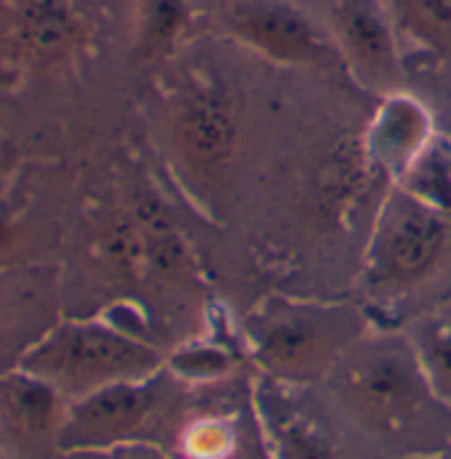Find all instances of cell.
Here are the masks:
<instances>
[{"instance_id":"1","label":"cell","mask_w":451,"mask_h":459,"mask_svg":"<svg viewBox=\"0 0 451 459\" xmlns=\"http://www.w3.org/2000/svg\"><path fill=\"white\" fill-rule=\"evenodd\" d=\"M19 369L46 380L72 403L117 383L152 377L162 369V353L115 322L66 319L22 356Z\"/></svg>"},{"instance_id":"2","label":"cell","mask_w":451,"mask_h":459,"mask_svg":"<svg viewBox=\"0 0 451 459\" xmlns=\"http://www.w3.org/2000/svg\"><path fill=\"white\" fill-rule=\"evenodd\" d=\"M250 345L276 383H308L361 340L364 316L340 303L271 300L250 319Z\"/></svg>"},{"instance_id":"3","label":"cell","mask_w":451,"mask_h":459,"mask_svg":"<svg viewBox=\"0 0 451 459\" xmlns=\"http://www.w3.org/2000/svg\"><path fill=\"white\" fill-rule=\"evenodd\" d=\"M451 218L393 184L364 258V284L377 303L425 290L449 263Z\"/></svg>"},{"instance_id":"4","label":"cell","mask_w":451,"mask_h":459,"mask_svg":"<svg viewBox=\"0 0 451 459\" xmlns=\"http://www.w3.org/2000/svg\"><path fill=\"white\" fill-rule=\"evenodd\" d=\"M334 375L343 401L380 430L403 428L430 401H438L414 342L403 337L359 340L337 361Z\"/></svg>"},{"instance_id":"5","label":"cell","mask_w":451,"mask_h":459,"mask_svg":"<svg viewBox=\"0 0 451 459\" xmlns=\"http://www.w3.org/2000/svg\"><path fill=\"white\" fill-rule=\"evenodd\" d=\"M91 43L82 0H0V74L46 77L72 66Z\"/></svg>"},{"instance_id":"6","label":"cell","mask_w":451,"mask_h":459,"mask_svg":"<svg viewBox=\"0 0 451 459\" xmlns=\"http://www.w3.org/2000/svg\"><path fill=\"white\" fill-rule=\"evenodd\" d=\"M168 395L170 377L160 369L152 377L117 383L72 401L59 433V452L74 455L143 441L141 436L162 414Z\"/></svg>"},{"instance_id":"7","label":"cell","mask_w":451,"mask_h":459,"mask_svg":"<svg viewBox=\"0 0 451 459\" xmlns=\"http://www.w3.org/2000/svg\"><path fill=\"white\" fill-rule=\"evenodd\" d=\"M221 19L234 40L273 65H332L340 51L295 0H223Z\"/></svg>"},{"instance_id":"8","label":"cell","mask_w":451,"mask_h":459,"mask_svg":"<svg viewBox=\"0 0 451 459\" xmlns=\"http://www.w3.org/2000/svg\"><path fill=\"white\" fill-rule=\"evenodd\" d=\"M329 32L359 82L375 91H390L398 82L401 38L386 0H332Z\"/></svg>"},{"instance_id":"9","label":"cell","mask_w":451,"mask_h":459,"mask_svg":"<svg viewBox=\"0 0 451 459\" xmlns=\"http://www.w3.org/2000/svg\"><path fill=\"white\" fill-rule=\"evenodd\" d=\"M69 401L46 380L11 367L0 372V446L22 459H40L59 449Z\"/></svg>"},{"instance_id":"10","label":"cell","mask_w":451,"mask_h":459,"mask_svg":"<svg viewBox=\"0 0 451 459\" xmlns=\"http://www.w3.org/2000/svg\"><path fill=\"white\" fill-rule=\"evenodd\" d=\"M173 146L194 176H210L223 168L237 146L234 107L212 85L189 88L173 109Z\"/></svg>"},{"instance_id":"11","label":"cell","mask_w":451,"mask_h":459,"mask_svg":"<svg viewBox=\"0 0 451 459\" xmlns=\"http://www.w3.org/2000/svg\"><path fill=\"white\" fill-rule=\"evenodd\" d=\"M436 135L433 117L422 101L409 93H390L369 126L367 154L398 184Z\"/></svg>"},{"instance_id":"12","label":"cell","mask_w":451,"mask_h":459,"mask_svg":"<svg viewBox=\"0 0 451 459\" xmlns=\"http://www.w3.org/2000/svg\"><path fill=\"white\" fill-rule=\"evenodd\" d=\"M48 316L46 271L0 268V356L13 353V340L30 351L56 322Z\"/></svg>"},{"instance_id":"13","label":"cell","mask_w":451,"mask_h":459,"mask_svg":"<svg viewBox=\"0 0 451 459\" xmlns=\"http://www.w3.org/2000/svg\"><path fill=\"white\" fill-rule=\"evenodd\" d=\"M276 391L260 394V411L273 459H337L334 446L303 411L287 409Z\"/></svg>"},{"instance_id":"14","label":"cell","mask_w":451,"mask_h":459,"mask_svg":"<svg viewBox=\"0 0 451 459\" xmlns=\"http://www.w3.org/2000/svg\"><path fill=\"white\" fill-rule=\"evenodd\" d=\"M398 38L428 56L451 54V0H386Z\"/></svg>"},{"instance_id":"15","label":"cell","mask_w":451,"mask_h":459,"mask_svg":"<svg viewBox=\"0 0 451 459\" xmlns=\"http://www.w3.org/2000/svg\"><path fill=\"white\" fill-rule=\"evenodd\" d=\"M192 22V5L189 0H141L138 5V54L146 62L165 59L181 38L186 35V27Z\"/></svg>"},{"instance_id":"16","label":"cell","mask_w":451,"mask_h":459,"mask_svg":"<svg viewBox=\"0 0 451 459\" xmlns=\"http://www.w3.org/2000/svg\"><path fill=\"white\" fill-rule=\"evenodd\" d=\"M409 195L428 202L451 218V141L436 135L430 146L420 154V160L406 170L398 181Z\"/></svg>"},{"instance_id":"17","label":"cell","mask_w":451,"mask_h":459,"mask_svg":"<svg viewBox=\"0 0 451 459\" xmlns=\"http://www.w3.org/2000/svg\"><path fill=\"white\" fill-rule=\"evenodd\" d=\"M412 342L433 394L451 409V319L422 325Z\"/></svg>"},{"instance_id":"18","label":"cell","mask_w":451,"mask_h":459,"mask_svg":"<svg viewBox=\"0 0 451 459\" xmlns=\"http://www.w3.org/2000/svg\"><path fill=\"white\" fill-rule=\"evenodd\" d=\"M181 449L186 459H229L237 449V433L229 420L204 417L184 430Z\"/></svg>"},{"instance_id":"19","label":"cell","mask_w":451,"mask_h":459,"mask_svg":"<svg viewBox=\"0 0 451 459\" xmlns=\"http://www.w3.org/2000/svg\"><path fill=\"white\" fill-rule=\"evenodd\" d=\"M231 367V359L218 345H189L170 359V372L184 380L221 377Z\"/></svg>"},{"instance_id":"20","label":"cell","mask_w":451,"mask_h":459,"mask_svg":"<svg viewBox=\"0 0 451 459\" xmlns=\"http://www.w3.org/2000/svg\"><path fill=\"white\" fill-rule=\"evenodd\" d=\"M72 459H168V455L149 441H126V444H115L107 449L74 452Z\"/></svg>"},{"instance_id":"21","label":"cell","mask_w":451,"mask_h":459,"mask_svg":"<svg viewBox=\"0 0 451 459\" xmlns=\"http://www.w3.org/2000/svg\"><path fill=\"white\" fill-rule=\"evenodd\" d=\"M13 165H16V149H13V143L0 133V184L8 178V173L13 170Z\"/></svg>"},{"instance_id":"22","label":"cell","mask_w":451,"mask_h":459,"mask_svg":"<svg viewBox=\"0 0 451 459\" xmlns=\"http://www.w3.org/2000/svg\"><path fill=\"white\" fill-rule=\"evenodd\" d=\"M11 242H13V223H11L8 215L0 210V255L11 247Z\"/></svg>"},{"instance_id":"23","label":"cell","mask_w":451,"mask_h":459,"mask_svg":"<svg viewBox=\"0 0 451 459\" xmlns=\"http://www.w3.org/2000/svg\"><path fill=\"white\" fill-rule=\"evenodd\" d=\"M401 459H451V455H447V452H433V455H412V457Z\"/></svg>"},{"instance_id":"24","label":"cell","mask_w":451,"mask_h":459,"mask_svg":"<svg viewBox=\"0 0 451 459\" xmlns=\"http://www.w3.org/2000/svg\"><path fill=\"white\" fill-rule=\"evenodd\" d=\"M0 459H13V455H8V452H5V449L0 446Z\"/></svg>"}]
</instances>
